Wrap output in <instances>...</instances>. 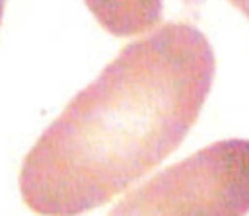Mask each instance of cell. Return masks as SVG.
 <instances>
[{
  "label": "cell",
  "instance_id": "cell-1",
  "mask_svg": "<svg viewBox=\"0 0 249 216\" xmlns=\"http://www.w3.org/2000/svg\"><path fill=\"white\" fill-rule=\"evenodd\" d=\"M214 72L212 45L191 23L169 21L126 45L23 158V202L82 214L126 191L185 140Z\"/></svg>",
  "mask_w": 249,
  "mask_h": 216
},
{
  "label": "cell",
  "instance_id": "cell-2",
  "mask_svg": "<svg viewBox=\"0 0 249 216\" xmlns=\"http://www.w3.org/2000/svg\"><path fill=\"white\" fill-rule=\"evenodd\" d=\"M249 212V140L200 148L128 193L111 214L239 216Z\"/></svg>",
  "mask_w": 249,
  "mask_h": 216
},
{
  "label": "cell",
  "instance_id": "cell-3",
  "mask_svg": "<svg viewBox=\"0 0 249 216\" xmlns=\"http://www.w3.org/2000/svg\"><path fill=\"white\" fill-rule=\"evenodd\" d=\"M97 23L115 37L150 31L161 16L163 0H84Z\"/></svg>",
  "mask_w": 249,
  "mask_h": 216
},
{
  "label": "cell",
  "instance_id": "cell-4",
  "mask_svg": "<svg viewBox=\"0 0 249 216\" xmlns=\"http://www.w3.org/2000/svg\"><path fill=\"white\" fill-rule=\"evenodd\" d=\"M239 12H243L245 16H247V19H249V0H230Z\"/></svg>",
  "mask_w": 249,
  "mask_h": 216
},
{
  "label": "cell",
  "instance_id": "cell-5",
  "mask_svg": "<svg viewBox=\"0 0 249 216\" xmlns=\"http://www.w3.org/2000/svg\"><path fill=\"white\" fill-rule=\"evenodd\" d=\"M4 6H6V0H0V23H2V16H4Z\"/></svg>",
  "mask_w": 249,
  "mask_h": 216
}]
</instances>
